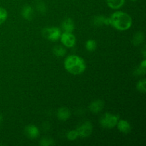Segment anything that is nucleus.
I'll return each mask as SVG.
<instances>
[{
  "instance_id": "f257e3e1",
  "label": "nucleus",
  "mask_w": 146,
  "mask_h": 146,
  "mask_svg": "<svg viewBox=\"0 0 146 146\" xmlns=\"http://www.w3.org/2000/svg\"><path fill=\"white\" fill-rule=\"evenodd\" d=\"M110 19V25L119 31H125L129 29L133 24L131 16L127 13L117 11L111 14Z\"/></svg>"
},
{
  "instance_id": "f03ea898",
  "label": "nucleus",
  "mask_w": 146,
  "mask_h": 146,
  "mask_svg": "<svg viewBox=\"0 0 146 146\" xmlns=\"http://www.w3.org/2000/svg\"><path fill=\"white\" fill-rule=\"evenodd\" d=\"M64 68L73 75H80L86 71V64L81 57L76 55H70L65 58Z\"/></svg>"
},
{
  "instance_id": "7ed1b4c3",
  "label": "nucleus",
  "mask_w": 146,
  "mask_h": 146,
  "mask_svg": "<svg viewBox=\"0 0 146 146\" xmlns=\"http://www.w3.org/2000/svg\"><path fill=\"white\" fill-rule=\"evenodd\" d=\"M118 121H119V116L118 115L106 113L102 115L99 123L103 128L111 129L116 126Z\"/></svg>"
},
{
  "instance_id": "20e7f679",
  "label": "nucleus",
  "mask_w": 146,
  "mask_h": 146,
  "mask_svg": "<svg viewBox=\"0 0 146 146\" xmlns=\"http://www.w3.org/2000/svg\"><path fill=\"white\" fill-rule=\"evenodd\" d=\"M61 31L59 28L55 27H45L41 31L42 36L47 40L51 41H56L60 39Z\"/></svg>"
},
{
  "instance_id": "39448f33",
  "label": "nucleus",
  "mask_w": 146,
  "mask_h": 146,
  "mask_svg": "<svg viewBox=\"0 0 146 146\" xmlns=\"http://www.w3.org/2000/svg\"><path fill=\"white\" fill-rule=\"evenodd\" d=\"M78 137L81 138H88L91 135L93 131V125L89 121H86L84 123L80 125L76 128Z\"/></svg>"
},
{
  "instance_id": "423d86ee",
  "label": "nucleus",
  "mask_w": 146,
  "mask_h": 146,
  "mask_svg": "<svg viewBox=\"0 0 146 146\" xmlns=\"http://www.w3.org/2000/svg\"><path fill=\"white\" fill-rule=\"evenodd\" d=\"M61 43L64 46L67 48H71L75 46L76 42V36L72 34V32H65L64 31L61 33V37H60Z\"/></svg>"
},
{
  "instance_id": "0eeeda50",
  "label": "nucleus",
  "mask_w": 146,
  "mask_h": 146,
  "mask_svg": "<svg viewBox=\"0 0 146 146\" xmlns=\"http://www.w3.org/2000/svg\"><path fill=\"white\" fill-rule=\"evenodd\" d=\"M26 135L31 139L36 138L39 135V130L36 125H29L27 126L24 129Z\"/></svg>"
},
{
  "instance_id": "6e6552de",
  "label": "nucleus",
  "mask_w": 146,
  "mask_h": 146,
  "mask_svg": "<svg viewBox=\"0 0 146 146\" xmlns=\"http://www.w3.org/2000/svg\"><path fill=\"white\" fill-rule=\"evenodd\" d=\"M104 107V102L101 99L94 101L89 105V110L93 113H98L103 110Z\"/></svg>"
},
{
  "instance_id": "1a4fd4ad",
  "label": "nucleus",
  "mask_w": 146,
  "mask_h": 146,
  "mask_svg": "<svg viewBox=\"0 0 146 146\" xmlns=\"http://www.w3.org/2000/svg\"><path fill=\"white\" fill-rule=\"evenodd\" d=\"M117 128L118 130L122 133L128 134L131 131V125L130 123L126 120H120L117 123Z\"/></svg>"
},
{
  "instance_id": "9d476101",
  "label": "nucleus",
  "mask_w": 146,
  "mask_h": 146,
  "mask_svg": "<svg viewBox=\"0 0 146 146\" xmlns=\"http://www.w3.org/2000/svg\"><path fill=\"white\" fill-rule=\"evenodd\" d=\"M71 113L68 108L66 107H61L57 111V118L58 120L62 121H66L69 119L71 117Z\"/></svg>"
},
{
  "instance_id": "9b49d317",
  "label": "nucleus",
  "mask_w": 146,
  "mask_h": 146,
  "mask_svg": "<svg viewBox=\"0 0 146 146\" xmlns=\"http://www.w3.org/2000/svg\"><path fill=\"white\" fill-rule=\"evenodd\" d=\"M61 28L65 32H72L75 29V24L74 21L71 18H66L63 21Z\"/></svg>"
},
{
  "instance_id": "f8f14e48",
  "label": "nucleus",
  "mask_w": 146,
  "mask_h": 146,
  "mask_svg": "<svg viewBox=\"0 0 146 146\" xmlns=\"http://www.w3.org/2000/svg\"><path fill=\"white\" fill-rule=\"evenodd\" d=\"M93 24L96 27H101L103 25H110L109 17H106L102 15L96 16L93 19Z\"/></svg>"
},
{
  "instance_id": "ddd939ff",
  "label": "nucleus",
  "mask_w": 146,
  "mask_h": 146,
  "mask_svg": "<svg viewBox=\"0 0 146 146\" xmlns=\"http://www.w3.org/2000/svg\"><path fill=\"white\" fill-rule=\"evenodd\" d=\"M21 16L23 18L28 21L32 19L33 16H34V11H33L32 7L29 5L24 6L21 9Z\"/></svg>"
},
{
  "instance_id": "4468645a",
  "label": "nucleus",
  "mask_w": 146,
  "mask_h": 146,
  "mask_svg": "<svg viewBox=\"0 0 146 146\" xmlns=\"http://www.w3.org/2000/svg\"><path fill=\"white\" fill-rule=\"evenodd\" d=\"M108 7L112 9H118L124 5L125 0H106Z\"/></svg>"
},
{
  "instance_id": "2eb2a0df",
  "label": "nucleus",
  "mask_w": 146,
  "mask_h": 146,
  "mask_svg": "<svg viewBox=\"0 0 146 146\" xmlns=\"http://www.w3.org/2000/svg\"><path fill=\"white\" fill-rule=\"evenodd\" d=\"M53 54L57 57H63L66 54V49L61 46H56L53 48Z\"/></svg>"
},
{
  "instance_id": "dca6fc26",
  "label": "nucleus",
  "mask_w": 146,
  "mask_h": 146,
  "mask_svg": "<svg viewBox=\"0 0 146 146\" xmlns=\"http://www.w3.org/2000/svg\"><path fill=\"white\" fill-rule=\"evenodd\" d=\"M144 34L141 31H138L134 35L133 38V44L135 46H138L142 44L144 41Z\"/></svg>"
},
{
  "instance_id": "f3484780",
  "label": "nucleus",
  "mask_w": 146,
  "mask_h": 146,
  "mask_svg": "<svg viewBox=\"0 0 146 146\" xmlns=\"http://www.w3.org/2000/svg\"><path fill=\"white\" fill-rule=\"evenodd\" d=\"M86 49L88 51H90V52H92V51H94L96 49L97 47V44L96 41H94L93 39H89L86 42Z\"/></svg>"
},
{
  "instance_id": "a211bd4d",
  "label": "nucleus",
  "mask_w": 146,
  "mask_h": 146,
  "mask_svg": "<svg viewBox=\"0 0 146 146\" xmlns=\"http://www.w3.org/2000/svg\"><path fill=\"white\" fill-rule=\"evenodd\" d=\"M145 85H146V80L145 78L140 80L136 85L137 90L141 93H145L146 92Z\"/></svg>"
},
{
  "instance_id": "6ab92c4d",
  "label": "nucleus",
  "mask_w": 146,
  "mask_h": 146,
  "mask_svg": "<svg viewBox=\"0 0 146 146\" xmlns=\"http://www.w3.org/2000/svg\"><path fill=\"white\" fill-rule=\"evenodd\" d=\"M36 7L37 10L39 11L41 14H44L46 11V4L44 1H41V0H38L37 1V3L36 4Z\"/></svg>"
},
{
  "instance_id": "aec40b11",
  "label": "nucleus",
  "mask_w": 146,
  "mask_h": 146,
  "mask_svg": "<svg viewBox=\"0 0 146 146\" xmlns=\"http://www.w3.org/2000/svg\"><path fill=\"white\" fill-rule=\"evenodd\" d=\"M54 144H55V142H54V139L51 138H48V137L42 138L40 141V145L42 146H49L54 145Z\"/></svg>"
},
{
  "instance_id": "412c9836",
  "label": "nucleus",
  "mask_w": 146,
  "mask_h": 146,
  "mask_svg": "<svg viewBox=\"0 0 146 146\" xmlns=\"http://www.w3.org/2000/svg\"><path fill=\"white\" fill-rule=\"evenodd\" d=\"M7 17H8V13L7 10L3 7H0V24L5 22Z\"/></svg>"
},
{
  "instance_id": "4be33fe9",
  "label": "nucleus",
  "mask_w": 146,
  "mask_h": 146,
  "mask_svg": "<svg viewBox=\"0 0 146 146\" xmlns=\"http://www.w3.org/2000/svg\"><path fill=\"white\" fill-rule=\"evenodd\" d=\"M66 137L67 138H68V140H69V141H75V140L78 137V133H77L76 130L68 131V133L66 134Z\"/></svg>"
},
{
  "instance_id": "5701e85b",
  "label": "nucleus",
  "mask_w": 146,
  "mask_h": 146,
  "mask_svg": "<svg viewBox=\"0 0 146 146\" xmlns=\"http://www.w3.org/2000/svg\"><path fill=\"white\" fill-rule=\"evenodd\" d=\"M145 70L146 68H143L140 66L135 71V74L137 76H142V75H145Z\"/></svg>"
},
{
  "instance_id": "b1692460",
  "label": "nucleus",
  "mask_w": 146,
  "mask_h": 146,
  "mask_svg": "<svg viewBox=\"0 0 146 146\" xmlns=\"http://www.w3.org/2000/svg\"><path fill=\"white\" fill-rule=\"evenodd\" d=\"M2 121H3V117H2V115L0 114V124H1V123L2 122Z\"/></svg>"
},
{
  "instance_id": "393cba45",
  "label": "nucleus",
  "mask_w": 146,
  "mask_h": 146,
  "mask_svg": "<svg viewBox=\"0 0 146 146\" xmlns=\"http://www.w3.org/2000/svg\"><path fill=\"white\" fill-rule=\"evenodd\" d=\"M131 1H137V0H131Z\"/></svg>"
}]
</instances>
